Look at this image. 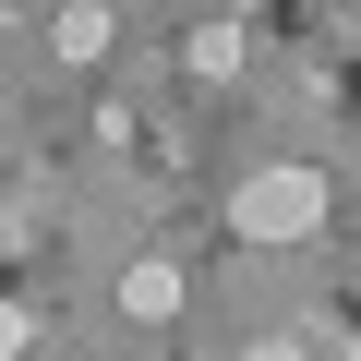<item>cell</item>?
<instances>
[{"label": "cell", "mask_w": 361, "mask_h": 361, "mask_svg": "<svg viewBox=\"0 0 361 361\" xmlns=\"http://www.w3.org/2000/svg\"><path fill=\"white\" fill-rule=\"evenodd\" d=\"M325 205H337L325 169H301V157H265V169L229 180V229H241V241H313Z\"/></svg>", "instance_id": "6da1fadb"}, {"label": "cell", "mask_w": 361, "mask_h": 361, "mask_svg": "<svg viewBox=\"0 0 361 361\" xmlns=\"http://www.w3.org/2000/svg\"><path fill=\"white\" fill-rule=\"evenodd\" d=\"M109 301H121V325H180V265L169 253H133L109 277Z\"/></svg>", "instance_id": "7a4b0ae2"}, {"label": "cell", "mask_w": 361, "mask_h": 361, "mask_svg": "<svg viewBox=\"0 0 361 361\" xmlns=\"http://www.w3.org/2000/svg\"><path fill=\"white\" fill-rule=\"evenodd\" d=\"M109 49H121V13H109V0H61V13H49V61L97 73Z\"/></svg>", "instance_id": "3957f363"}, {"label": "cell", "mask_w": 361, "mask_h": 361, "mask_svg": "<svg viewBox=\"0 0 361 361\" xmlns=\"http://www.w3.org/2000/svg\"><path fill=\"white\" fill-rule=\"evenodd\" d=\"M180 61H193V85H229V73H241V37H229V25H193Z\"/></svg>", "instance_id": "277c9868"}]
</instances>
